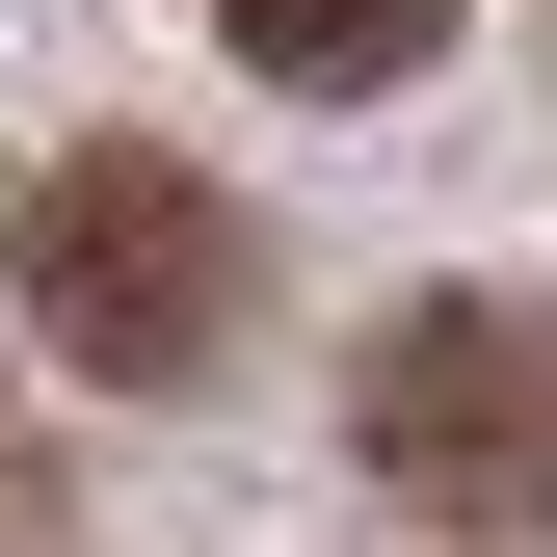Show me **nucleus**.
Segmentation results:
<instances>
[{"label":"nucleus","instance_id":"nucleus-4","mask_svg":"<svg viewBox=\"0 0 557 557\" xmlns=\"http://www.w3.org/2000/svg\"><path fill=\"white\" fill-rule=\"evenodd\" d=\"M27 505H53V451H27V398H0V531H27Z\"/></svg>","mask_w":557,"mask_h":557},{"label":"nucleus","instance_id":"nucleus-3","mask_svg":"<svg viewBox=\"0 0 557 557\" xmlns=\"http://www.w3.org/2000/svg\"><path fill=\"white\" fill-rule=\"evenodd\" d=\"M213 27H239L293 107H372V81H425V53H451V0H213Z\"/></svg>","mask_w":557,"mask_h":557},{"label":"nucleus","instance_id":"nucleus-2","mask_svg":"<svg viewBox=\"0 0 557 557\" xmlns=\"http://www.w3.org/2000/svg\"><path fill=\"white\" fill-rule=\"evenodd\" d=\"M345 451H372L398 531L531 557L557 531V293H398L372 372H345Z\"/></svg>","mask_w":557,"mask_h":557},{"label":"nucleus","instance_id":"nucleus-1","mask_svg":"<svg viewBox=\"0 0 557 557\" xmlns=\"http://www.w3.org/2000/svg\"><path fill=\"white\" fill-rule=\"evenodd\" d=\"M0 293H27L53 372L186 398V372H239L265 239H239V186H213V160H160V133H53V160H27V213H0Z\"/></svg>","mask_w":557,"mask_h":557}]
</instances>
